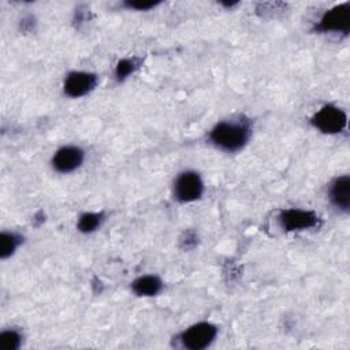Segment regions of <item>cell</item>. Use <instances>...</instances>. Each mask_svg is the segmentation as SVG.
<instances>
[{
    "mask_svg": "<svg viewBox=\"0 0 350 350\" xmlns=\"http://www.w3.org/2000/svg\"><path fill=\"white\" fill-rule=\"evenodd\" d=\"M250 137V122L247 119L219 122L209 133V139L226 152L242 149Z\"/></svg>",
    "mask_w": 350,
    "mask_h": 350,
    "instance_id": "obj_1",
    "label": "cell"
},
{
    "mask_svg": "<svg viewBox=\"0 0 350 350\" xmlns=\"http://www.w3.org/2000/svg\"><path fill=\"white\" fill-rule=\"evenodd\" d=\"M312 124L325 134H336L345 130L347 116L340 108L328 104L313 115Z\"/></svg>",
    "mask_w": 350,
    "mask_h": 350,
    "instance_id": "obj_2",
    "label": "cell"
},
{
    "mask_svg": "<svg viewBox=\"0 0 350 350\" xmlns=\"http://www.w3.org/2000/svg\"><path fill=\"white\" fill-rule=\"evenodd\" d=\"M217 328L211 323H197L185 329L179 339L183 347L190 350H201L208 347L216 338Z\"/></svg>",
    "mask_w": 350,
    "mask_h": 350,
    "instance_id": "obj_3",
    "label": "cell"
},
{
    "mask_svg": "<svg viewBox=\"0 0 350 350\" xmlns=\"http://www.w3.org/2000/svg\"><path fill=\"white\" fill-rule=\"evenodd\" d=\"M204 193L201 176L194 171H185L178 175L174 183V196L180 202H191L198 200Z\"/></svg>",
    "mask_w": 350,
    "mask_h": 350,
    "instance_id": "obj_4",
    "label": "cell"
},
{
    "mask_svg": "<svg viewBox=\"0 0 350 350\" xmlns=\"http://www.w3.org/2000/svg\"><path fill=\"white\" fill-rule=\"evenodd\" d=\"M350 29V3H342L328 10L316 25L317 31H335L347 34Z\"/></svg>",
    "mask_w": 350,
    "mask_h": 350,
    "instance_id": "obj_5",
    "label": "cell"
},
{
    "mask_svg": "<svg viewBox=\"0 0 350 350\" xmlns=\"http://www.w3.org/2000/svg\"><path fill=\"white\" fill-rule=\"evenodd\" d=\"M280 224L286 231H298V230H306L313 228L319 223V217L316 213L310 211H302V209H287L283 211L279 216Z\"/></svg>",
    "mask_w": 350,
    "mask_h": 350,
    "instance_id": "obj_6",
    "label": "cell"
},
{
    "mask_svg": "<svg viewBox=\"0 0 350 350\" xmlns=\"http://www.w3.org/2000/svg\"><path fill=\"white\" fill-rule=\"evenodd\" d=\"M97 85V77L92 72L72 71L64 81V93L70 97H82Z\"/></svg>",
    "mask_w": 350,
    "mask_h": 350,
    "instance_id": "obj_7",
    "label": "cell"
},
{
    "mask_svg": "<svg viewBox=\"0 0 350 350\" xmlns=\"http://www.w3.org/2000/svg\"><path fill=\"white\" fill-rule=\"evenodd\" d=\"M85 153L78 146H63L52 157V165L57 172L67 174L77 170L83 161Z\"/></svg>",
    "mask_w": 350,
    "mask_h": 350,
    "instance_id": "obj_8",
    "label": "cell"
},
{
    "mask_svg": "<svg viewBox=\"0 0 350 350\" xmlns=\"http://www.w3.org/2000/svg\"><path fill=\"white\" fill-rule=\"evenodd\" d=\"M329 200L335 208L343 212L350 209V178L347 175L336 178L329 187Z\"/></svg>",
    "mask_w": 350,
    "mask_h": 350,
    "instance_id": "obj_9",
    "label": "cell"
},
{
    "mask_svg": "<svg viewBox=\"0 0 350 350\" xmlns=\"http://www.w3.org/2000/svg\"><path fill=\"white\" fill-rule=\"evenodd\" d=\"M133 291L141 297H153L161 291L163 283L154 275H145L135 279L131 284Z\"/></svg>",
    "mask_w": 350,
    "mask_h": 350,
    "instance_id": "obj_10",
    "label": "cell"
},
{
    "mask_svg": "<svg viewBox=\"0 0 350 350\" xmlns=\"http://www.w3.org/2000/svg\"><path fill=\"white\" fill-rule=\"evenodd\" d=\"M104 220V215L103 213H97V212H89V213H83L79 220H78V230L81 232H92L94 230H97L101 223Z\"/></svg>",
    "mask_w": 350,
    "mask_h": 350,
    "instance_id": "obj_11",
    "label": "cell"
},
{
    "mask_svg": "<svg viewBox=\"0 0 350 350\" xmlns=\"http://www.w3.org/2000/svg\"><path fill=\"white\" fill-rule=\"evenodd\" d=\"M22 242V238L15 232H3L0 241V254L3 258L11 256Z\"/></svg>",
    "mask_w": 350,
    "mask_h": 350,
    "instance_id": "obj_12",
    "label": "cell"
},
{
    "mask_svg": "<svg viewBox=\"0 0 350 350\" xmlns=\"http://www.w3.org/2000/svg\"><path fill=\"white\" fill-rule=\"evenodd\" d=\"M139 67V60L135 57L131 59H122L115 70V75L119 81H123L124 78H127L131 72H134L137 68Z\"/></svg>",
    "mask_w": 350,
    "mask_h": 350,
    "instance_id": "obj_13",
    "label": "cell"
},
{
    "mask_svg": "<svg viewBox=\"0 0 350 350\" xmlns=\"http://www.w3.org/2000/svg\"><path fill=\"white\" fill-rule=\"evenodd\" d=\"M21 334L15 329H8V331H4L1 335H0V342H1V347L5 349V350H14V349H18L19 345H21Z\"/></svg>",
    "mask_w": 350,
    "mask_h": 350,
    "instance_id": "obj_14",
    "label": "cell"
},
{
    "mask_svg": "<svg viewBox=\"0 0 350 350\" xmlns=\"http://www.w3.org/2000/svg\"><path fill=\"white\" fill-rule=\"evenodd\" d=\"M157 4H159L157 1H127L126 7L134 8V10H138V11H146L149 8H153Z\"/></svg>",
    "mask_w": 350,
    "mask_h": 350,
    "instance_id": "obj_15",
    "label": "cell"
}]
</instances>
